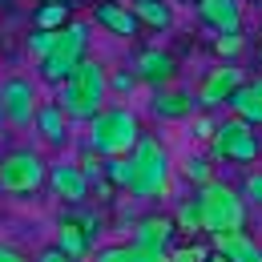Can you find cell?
I'll return each mask as SVG.
<instances>
[{"instance_id": "34", "label": "cell", "mask_w": 262, "mask_h": 262, "mask_svg": "<svg viewBox=\"0 0 262 262\" xmlns=\"http://www.w3.org/2000/svg\"><path fill=\"white\" fill-rule=\"evenodd\" d=\"M206 262H226V258L222 254H206Z\"/></svg>"}, {"instance_id": "30", "label": "cell", "mask_w": 262, "mask_h": 262, "mask_svg": "<svg viewBox=\"0 0 262 262\" xmlns=\"http://www.w3.org/2000/svg\"><path fill=\"white\" fill-rule=\"evenodd\" d=\"M109 85H113L117 93H133V85H137V77H133V73H117V77H113Z\"/></svg>"}, {"instance_id": "25", "label": "cell", "mask_w": 262, "mask_h": 262, "mask_svg": "<svg viewBox=\"0 0 262 262\" xmlns=\"http://www.w3.org/2000/svg\"><path fill=\"white\" fill-rule=\"evenodd\" d=\"M57 36H61V33H40V29H33V33H29V53H33L36 61H45L49 49L57 45Z\"/></svg>"}, {"instance_id": "32", "label": "cell", "mask_w": 262, "mask_h": 262, "mask_svg": "<svg viewBox=\"0 0 262 262\" xmlns=\"http://www.w3.org/2000/svg\"><path fill=\"white\" fill-rule=\"evenodd\" d=\"M36 262H69V258L61 254V250H57V246H45V250L36 254Z\"/></svg>"}, {"instance_id": "9", "label": "cell", "mask_w": 262, "mask_h": 262, "mask_svg": "<svg viewBox=\"0 0 262 262\" xmlns=\"http://www.w3.org/2000/svg\"><path fill=\"white\" fill-rule=\"evenodd\" d=\"M238 85H242V69H238V65H218V69H210V73L198 81L194 97H198L202 109H214V105H222Z\"/></svg>"}, {"instance_id": "37", "label": "cell", "mask_w": 262, "mask_h": 262, "mask_svg": "<svg viewBox=\"0 0 262 262\" xmlns=\"http://www.w3.org/2000/svg\"><path fill=\"white\" fill-rule=\"evenodd\" d=\"M40 4H49V0H40Z\"/></svg>"}, {"instance_id": "8", "label": "cell", "mask_w": 262, "mask_h": 262, "mask_svg": "<svg viewBox=\"0 0 262 262\" xmlns=\"http://www.w3.org/2000/svg\"><path fill=\"white\" fill-rule=\"evenodd\" d=\"M133 77H137L141 85L165 89V85H173V77H178V61H173L165 49H137V57H133Z\"/></svg>"}, {"instance_id": "12", "label": "cell", "mask_w": 262, "mask_h": 262, "mask_svg": "<svg viewBox=\"0 0 262 262\" xmlns=\"http://www.w3.org/2000/svg\"><path fill=\"white\" fill-rule=\"evenodd\" d=\"M173 234H178V230H173V218H165V214H149V218H141V222L133 226V246L169 254V238H173Z\"/></svg>"}, {"instance_id": "4", "label": "cell", "mask_w": 262, "mask_h": 262, "mask_svg": "<svg viewBox=\"0 0 262 262\" xmlns=\"http://www.w3.org/2000/svg\"><path fill=\"white\" fill-rule=\"evenodd\" d=\"M198 210H202V234H226V230H242L246 226V202L242 194L226 186V182H206L198 186Z\"/></svg>"}, {"instance_id": "27", "label": "cell", "mask_w": 262, "mask_h": 262, "mask_svg": "<svg viewBox=\"0 0 262 262\" xmlns=\"http://www.w3.org/2000/svg\"><path fill=\"white\" fill-rule=\"evenodd\" d=\"M242 202H254L262 210V169H250L246 182H242Z\"/></svg>"}, {"instance_id": "29", "label": "cell", "mask_w": 262, "mask_h": 262, "mask_svg": "<svg viewBox=\"0 0 262 262\" xmlns=\"http://www.w3.org/2000/svg\"><path fill=\"white\" fill-rule=\"evenodd\" d=\"M169 262H206V250H194V246H182V250H173Z\"/></svg>"}, {"instance_id": "31", "label": "cell", "mask_w": 262, "mask_h": 262, "mask_svg": "<svg viewBox=\"0 0 262 262\" xmlns=\"http://www.w3.org/2000/svg\"><path fill=\"white\" fill-rule=\"evenodd\" d=\"M0 262H29L16 246H8V242H0Z\"/></svg>"}, {"instance_id": "22", "label": "cell", "mask_w": 262, "mask_h": 262, "mask_svg": "<svg viewBox=\"0 0 262 262\" xmlns=\"http://www.w3.org/2000/svg\"><path fill=\"white\" fill-rule=\"evenodd\" d=\"M258 149H262L258 133H246V137L230 141L226 149H222V158H226V162H254V158H258Z\"/></svg>"}, {"instance_id": "35", "label": "cell", "mask_w": 262, "mask_h": 262, "mask_svg": "<svg viewBox=\"0 0 262 262\" xmlns=\"http://www.w3.org/2000/svg\"><path fill=\"white\" fill-rule=\"evenodd\" d=\"M254 57H258V65H262V45H258V53H254Z\"/></svg>"}, {"instance_id": "33", "label": "cell", "mask_w": 262, "mask_h": 262, "mask_svg": "<svg viewBox=\"0 0 262 262\" xmlns=\"http://www.w3.org/2000/svg\"><path fill=\"white\" fill-rule=\"evenodd\" d=\"M210 133H214V121H210V117H198L194 121V137H210Z\"/></svg>"}, {"instance_id": "1", "label": "cell", "mask_w": 262, "mask_h": 262, "mask_svg": "<svg viewBox=\"0 0 262 262\" xmlns=\"http://www.w3.org/2000/svg\"><path fill=\"white\" fill-rule=\"evenodd\" d=\"M105 97H109V69L101 65L97 57H85L57 85V109L65 113L69 121H85L89 125L105 109Z\"/></svg>"}, {"instance_id": "15", "label": "cell", "mask_w": 262, "mask_h": 262, "mask_svg": "<svg viewBox=\"0 0 262 262\" xmlns=\"http://www.w3.org/2000/svg\"><path fill=\"white\" fill-rule=\"evenodd\" d=\"M149 109H154V117H162V121H186V117L194 113V97H190L186 89H178V85H165V89H154Z\"/></svg>"}, {"instance_id": "7", "label": "cell", "mask_w": 262, "mask_h": 262, "mask_svg": "<svg viewBox=\"0 0 262 262\" xmlns=\"http://www.w3.org/2000/svg\"><path fill=\"white\" fill-rule=\"evenodd\" d=\"M36 85L29 77H20V73H8L4 81H0V121H8L12 129H29L36 117Z\"/></svg>"}, {"instance_id": "21", "label": "cell", "mask_w": 262, "mask_h": 262, "mask_svg": "<svg viewBox=\"0 0 262 262\" xmlns=\"http://www.w3.org/2000/svg\"><path fill=\"white\" fill-rule=\"evenodd\" d=\"M129 12L137 16V25H149V29H169L173 25V8L162 0H133Z\"/></svg>"}, {"instance_id": "2", "label": "cell", "mask_w": 262, "mask_h": 262, "mask_svg": "<svg viewBox=\"0 0 262 262\" xmlns=\"http://www.w3.org/2000/svg\"><path fill=\"white\" fill-rule=\"evenodd\" d=\"M141 137V121L129 105H105L97 117L89 121V149L113 162V158H125Z\"/></svg>"}, {"instance_id": "16", "label": "cell", "mask_w": 262, "mask_h": 262, "mask_svg": "<svg viewBox=\"0 0 262 262\" xmlns=\"http://www.w3.org/2000/svg\"><path fill=\"white\" fill-rule=\"evenodd\" d=\"M69 262H81L93 254V242H89V230L81 226L77 218H61V226H57V242H53Z\"/></svg>"}, {"instance_id": "18", "label": "cell", "mask_w": 262, "mask_h": 262, "mask_svg": "<svg viewBox=\"0 0 262 262\" xmlns=\"http://www.w3.org/2000/svg\"><path fill=\"white\" fill-rule=\"evenodd\" d=\"M93 20H97L101 29H109L113 36H137V33H141L137 16L129 12V4H113V0H101L97 8H93Z\"/></svg>"}, {"instance_id": "14", "label": "cell", "mask_w": 262, "mask_h": 262, "mask_svg": "<svg viewBox=\"0 0 262 262\" xmlns=\"http://www.w3.org/2000/svg\"><path fill=\"white\" fill-rule=\"evenodd\" d=\"M33 125H36V133H40L45 145H53V149L69 145V117L57 109V101H40V105H36Z\"/></svg>"}, {"instance_id": "13", "label": "cell", "mask_w": 262, "mask_h": 262, "mask_svg": "<svg viewBox=\"0 0 262 262\" xmlns=\"http://www.w3.org/2000/svg\"><path fill=\"white\" fill-rule=\"evenodd\" d=\"M214 238V254L226 262H262V246L246 234V230H226V234H210Z\"/></svg>"}, {"instance_id": "24", "label": "cell", "mask_w": 262, "mask_h": 262, "mask_svg": "<svg viewBox=\"0 0 262 262\" xmlns=\"http://www.w3.org/2000/svg\"><path fill=\"white\" fill-rule=\"evenodd\" d=\"M101 173L117 186V190H129V162L125 158H113V162H105L101 165Z\"/></svg>"}, {"instance_id": "28", "label": "cell", "mask_w": 262, "mask_h": 262, "mask_svg": "<svg viewBox=\"0 0 262 262\" xmlns=\"http://www.w3.org/2000/svg\"><path fill=\"white\" fill-rule=\"evenodd\" d=\"M214 49H218V57H226V65H230V61L246 49V36H242V33H238V36H218V45H214Z\"/></svg>"}, {"instance_id": "23", "label": "cell", "mask_w": 262, "mask_h": 262, "mask_svg": "<svg viewBox=\"0 0 262 262\" xmlns=\"http://www.w3.org/2000/svg\"><path fill=\"white\" fill-rule=\"evenodd\" d=\"M173 230H182V234H202V210H198L194 198H186V202L178 206V214H173Z\"/></svg>"}, {"instance_id": "10", "label": "cell", "mask_w": 262, "mask_h": 262, "mask_svg": "<svg viewBox=\"0 0 262 262\" xmlns=\"http://www.w3.org/2000/svg\"><path fill=\"white\" fill-rule=\"evenodd\" d=\"M198 16L218 36L242 33V0H198Z\"/></svg>"}, {"instance_id": "3", "label": "cell", "mask_w": 262, "mask_h": 262, "mask_svg": "<svg viewBox=\"0 0 262 262\" xmlns=\"http://www.w3.org/2000/svg\"><path fill=\"white\" fill-rule=\"evenodd\" d=\"M125 162H129V194L133 198H158L169 190V169L173 165H169V154L154 137L141 133L137 145L125 154Z\"/></svg>"}, {"instance_id": "11", "label": "cell", "mask_w": 262, "mask_h": 262, "mask_svg": "<svg viewBox=\"0 0 262 262\" xmlns=\"http://www.w3.org/2000/svg\"><path fill=\"white\" fill-rule=\"evenodd\" d=\"M45 186H53V194L61 198V202H69V206H81L89 198V182H85L81 165H73V162L49 165V182Z\"/></svg>"}, {"instance_id": "20", "label": "cell", "mask_w": 262, "mask_h": 262, "mask_svg": "<svg viewBox=\"0 0 262 262\" xmlns=\"http://www.w3.org/2000/svg\"><path fill=\"white\" fill-rule=\"evenodd\" d=\"M93 262H169V254L141 250V246H133V242H117V246H101Z\"/></svg>"}, {"instance_id": "6", "label": "cell", "mask_w": 262, "mask_h": 262, "mask_svg": "<svg viewBox=\"0 0 262 262\" xmlns=\"http://www.w3.org/2000/svg\"><path fill=\"white\" fill-rule=\"evenodd\" d=\"M85 49H89V20H69L61 29V36H57V45L49 49V57L40 61V77L49 85H61L69 73L89 57Z\"/></svg>"}, {"instance_id": "19", "label": "cell", "mask_w": 262, "mask_h": 262, "mask_svg": "<svg viewBox=\"0 0 262 262\" xmlns=\"http://www.w3.org/2000/svg\"><path fill=\"white\" fill-rule=\"evenodd\" d=\"M69 20H73V4H69V0L36 4V12H33V29H40V33H61Z\"/></svg>"}, {"instance_id": "36", "label": "cell", "mask_w": 262, "mask_h": 262, "mask_svg": "<svg viewBox=\"0 0 262 262\" xmlns=\"http://www.w3.org/2000/svg\"><path fill=\"white\" fill-rule=\"evenodd\" d=\"M0 8H4V0H0Z\"/></svg>"}, {"instance_id": "17", "label": "cell", "mask_w": 262, "mask_h": 262, "mask_svg": "<svg viewBox=\"0 0 262 262\" xmlns=\"http://www.w3.org/2000/svg\"><path fill=\"white\" fill-rule=\"evenodd\" d=\"M226 105H230V113L242 117L246 125H262V77H254L250 85H238L226 97Z\"/></svg>"}, {"instance_id": "5", "label": "cell", "mask_w": 262, "mask_h": 262, "mask_svg": "<svg viewBox=\"0 0 262 262\" xmlns=\"http://www.w3.org/2000/svg\"><path fill=\"white\" fill-rule=\"evenodd\" d=\"M45 182H49L45 154H36L29 145H12V149L0 154V194L25 198V194H36Z\"/></svg>"}, {"instance_id": "26", "label": "cell", "mask_w": 262, "mask_h": 262, "mask_svg": "<svg viewBox=\"0 0 262 262\" xmlns=\"http://www.w3.org/2000/svg\"><path fill=\"white\" fill-rule=\"evenodd\" d=\"M186 178H190L194 186H206V182H214V169H210L206 158H190V162H186Z\"/></svg>"}]
</instances>
